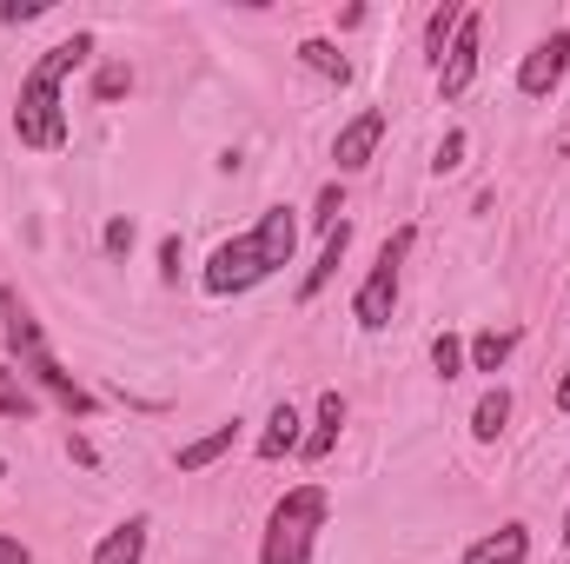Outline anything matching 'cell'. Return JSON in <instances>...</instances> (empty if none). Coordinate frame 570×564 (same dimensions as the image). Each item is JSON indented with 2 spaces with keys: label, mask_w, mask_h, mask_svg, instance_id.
<instances>
[{
  "label": "cell",
  "mask_w": 570,
  "mask_h": 564,
  "mask_svg": "<svg viewBox=\"0 0 570 564\" xmlns=\"http://www.w3.org/2000/svg\"><path fill=\"white\" fill-rule=\"evenodd\" d=\"M0 564H33V552H27L20 538H7V532H0Z\"/></svg>",
  "instance_id": "f546056e"
},
{
  "label": "cell",
  "mask_w": 570,
  "mask_h": 564,
  "mask_svg": "<svg viewBox=\"0 0 570 564\" xmlns=\"http://www.w3.org/2000/svg\"><path fill=\"white\" fill-rule=\"evenodd\" d=\"M20 372H27V379L47 392V399H60L73 419H94V412H100V399H94V392H87V386H80V379H73V372L53 359V352H33V359H20Z\"/></svg>",
  "instance_id": "52a82bcc"
},
{
  "label": "cell",
  "mask_w": 570,
  "mask_h": 564,
  "mask_svg": "<svg viewBox=\"0 0 570 564\" xmlns=\"http://www.w3.org/2000/svg\"><path fill=\"white\" fill-rule=\"evenodd\" d=\"M338 431H345V399H338V392H318V412H312V431H305L298 458H305V465H318V458L338 445Z\"/></svg>",
  "instance_id": "5bb4252c"
},
{
  "label": "cell",
  "mask_w": 570,
  "mask_h": 564,
  "mask_svg": "<svg viewBox=\"0 0 570 564\" xmlns=\"http://www.w3.org/2000/svg\"><path fill=\"white\" fill-rule=\"evenodd\" d=\"M564 74H570V27H551V33L518 60V94H524V100H544V94H558Z\"/></svg>",
  "instance_id": "5b68a950"
},
{
  "label": "cell",
  "mask_w": 570,
  "mask_h": 564,
  "mask_svg": "<svg viewBox=\"0 0 570 564\" xmlns=\"http://www.w3.org/2000/svg\"><path fill=\"white\" fill-rule=\"evenodd\" d=\"M504 425H511V392H504V386H491V392L471 406V438H478V445H498V438H504Z\"/></svg>",
  "instance_id": "d6986e66"
},
{
  "label": "cell",
  "mask_w": 570,
  "mask_h": 564,
  "mask_svg": "<svg viewBox=\"0 0 570 564\" xmlns=\"http://www.w3.org/2000/svg\"><path fill=\"white\" fill-rule=\"evenodd\" d=\"M345 246H352V220H338V226L325 233V246H318V266H312V273L298 280V299H318V292L332 285V273L345 266Z\"/></svg>",
  "instance_id": "9a60e30c"
},
{
  "label": "cell",
  "mask_w": 570,
  "mask_h": 564,
  "mask_svg": "<svg viewBox=\"0 0 570 564\" xmlns=\"http://www.w3.org/2000/svg\"><path fill=\"white\" fill-rule=\"evenodd\" d=\"M253 240H259V253H266L273 273L292 266V246H298V220H292V206H266L259 226H253Z\"/></svg>",
  "instance_id": "7c38bea8"
},
{
  "label": "cell",
  "mask_w": 570,
  "mask_h": 564,
  "mask_svg": "<svg viewBox=\"0 0 570 564\" xmlns=\"http://www.w3.org/2000/svg\"><path fill=\"white\" fill-rule=\"evenodd\" d=\"M67 458H73V465H87V471H94V465H100V451H94V438H80V431H73V438H67Z\"/></svg>",
  "instance_id": "f1b7e54d"
},
{
  "label": "cell",
  "mask_w": 570,
  "mask_h": 564,
  "mask_svg": "<svg viewBox=\"0 0 570 564\" xmlns=\"http://www.w3.org/2000/svg\"><path fill=\"white\" fill-rule=\"evenodd\" d=\"M558 538H564V545H570V512H564V532H558Z\"/></svg>",
  "instance_id": "1f68e13d"
},
{
  "label": "cell",
  "mask_w": 570,
  "mask_h": 564,
  "mask_svg": "<svg viewBox=\"0 0 570 564\" xmlns=\"http://www.w3.org/2000/svg\"><path fill=\"white\" fill-rule=\"evenodd\" d=\"M0 332H7V352H13V359H33V352H47V332H40L33 305H27L13 285H0Z\"/></svg>",
  "instance_id": "9c48e42d"
},
{
  "label": "cell",
  "mask_w": 570,
  "mask_h": 564,
  "mask_svg": "<svg viewBox=\"0 0 570 564\" xmlns=\"http://www.w3.org/2000/svg\"><path fill=\"white\" fill-rule=\"evenodd\" d=\"M325 518H332V498H325V485H292L279 505H273V518H266L259 564H312Z\"/></svg>",
  "instance_id": "7a4b0ae2"
},
{
  "label": "cell",
  "mask_w": 570,
  "mask_h": 564,
  "mask_svg": "<svg viewBox=\"0 0 570 564\" xmlns=\"http://www.w3.org/2000/svg\"><path fill=\"white\" fill-rule=\"evenodd\" d=\"M298 406L292 399H279L273 412H266V431H259V458H285V451H298L305 445V431H298Z\"/></svg>",
  "instance_id": "2e32d148"
},
{
  "label": "cell",
  "mask_w": 570,
  "mask_h": 564,
  "mask_svg": "<svg viewBox=\"0 0 570 564\" xmlns=\"http://www.w3.org/2000/svg\"><path fill=\"white\" fill-rule=\"evenodd\" d=\"M379 140H385V114H379V107L352 114V120L338 127V140H332L338 173H365V166H372V153H379Z\"/></svg>",
  "instance_id": "ba28073f"
},
{
  "label": "cell",
  "mask_w": 570,
  "mask_h": 564,
  "mask_svg": "<svg viewBox=\"0 0 570 564\" xmlns=\"http://www.w3.org/2000/svg\"><path fill=\"white\" fill-rule=\"evenodd\" d=\"M464 153H471V134H464V127H451V134L438 140V153H431V173H438V179H444V173H458V166H464Z\"/></svg>",
  "instance_id": "603a6c76"
},
{
  "label": "cell",
  "mask_w": 570,
  "mask_h": 564,
  "mask_svg": "<svg viewBox=\"0 0 570 564\" xmlns=\"http://www.w3.org/2000/svg\"><path fill=\"white\" fill-rule=\"evenodd\" d=\"M239 431H246V425H239V419L213 425V431H199V438H186V445L173 451V465H179L186 478H193V471H213V465H219V458H226V451L239 445Z\"/></svg>",
  "instance_id": "30bf717a"
},
{
  "label": "cell",
  "mask_w": 570,
  "mask_h": 564,
  "mask_svg": "<svg viewBox=\"0 0 570 564\" xmlns=\"http://www.w3.org/2000/svg\"><path fill=\"white\" fill-rule=\"evenodd\" d=\"M159 273H166V280H179V233H166V240H159Z\"/></svg>",
  "instance_id": "83f0119b"
},
{
  "label": "cell",
  "mask_w": 570,
  "mask_h": 564,
  "mask_svg": "<svg viewBox=\"0 0 570 564\" xmlns=\"http://www.w3.org/2000/svg\"><path fill=\"white\" fill-rule=\"evenodd\" d=\"M431 372H438L444 386L471 372V366H464V339H458V332H438V339H431Z\"/></svg>",
  "instance_id": "7402d4cb"
},
{
  "label": "cell",
  "mask_w": 570,
  "mask_h": 564,
  "mask_svg": "<svg viewBox=\"0 0 570 564\" xmlns=\"http://www.w3.org/2000/svg\"><path fill=\"white\" fill-rule=\"evenodd\" d=\"M511 352H518V332H498V325L464 339V366H471V372H504Z\"/></svg>",
  "instance_id": "e0dca14e"
},
{
  "label": "cell",
  "mask_w": 570,
  "mask_h": 564,
  "mask_svg": "<svg viewBox=\"0 0 570 564\" xmlns=\"http://www.w3.org/2000/svg\"><path fill=\"white\" fill-rule=\"evenodd\" d=\"M100 246H107L114 260H127V253H134V220H127V213H114V220H107V233H100Z\"/></svg>",
  "instance_id": "cb8c5ba5"
},
{
  "label": "cell",
  "mask_w": 570,
  "mask_h": 564,
  "mask_svg": "<svg viewBox=\"0 0 570 564\" xmlns=\"http://www.w3.org/2000/svg\"><path fill=\"white\" fill-rule=\"evenodd\" d=\"M531 558V525H498L464 545V564H524Z\"/></svg>",
  "instance_id": "8fae6325"
},
{
  "label": "cell",
  "mask_w": 570,
  "mask_h": 564,
  "mask_svg": "<svg viewBox=\"0 0 570 564\" xmlns=\"http://www.w3.org/2000/svg\"><path fill=\"white\" fill-rule=\"evenodd\" d=\"M338 213H345V193H338V179H332V186L318 193V206H312V226H325V233H332V226H338Z\"/></svg>",
  "instance_id": "484cf974"
},
{
  "label": "cell",
  "mask_w": 570,
  "mask_h": 564,
  "mask_svg": "<svg viewBox=\"0 0 570 564\" xmlns=\"http://www.w3.org/2000/svg\"><path fill=\"white\" fill-rule=\"evenodd\" d=\"M40 13H47V0H7V7H0V20H7V27H20V20H40Z\"/></svg>",
  "instance_id": "4316f807"
},
{
  "label": "cell",
  "mask_w": 570,
  "mask_h": 564,
  "mask_svg": "<svg viewBox=\"0 0 570 564\" xmlns=\"http://www.w3.org/2000/svg\"><path fill=\"white\" fill-rule=\"evenodd\" d=\"M0 412H7V419H33V412H40V386H33L13 359H0Z\"/></svg>",
  "instance_id": "ac0fdd59"
},
{
  "label": "cell",
  "mask_w": 570,
  "mask_h": 564,
  "mask_svg": "<svg viewBox=\"0 0 570 564\" xmlns=\"http://www.w3.org/2000/svg\"><path fill=\"white\" fill-rule=\"evenodd\" d=\"M273 280V266H266V253H259V240L253 233H239V240H226L213 260H206V273L199 285L213 292V299H233V292H253V285Z\"/></svg>",
  "instance_id": "277c9868"
},
{
  "label": "cell",
  "mask_w": 570,
  "mask_h": 564,
  "mask_svg": "<svg viewBox=\"0 0 570 564\" xmlns=\"http://www.w3.org/2000/svg\"><path fill=\"white\" fill-rule=\"evenodd\" d=\"M87 60H94V33H67L60 47H47L33 60V74L20 80V100H13V134H20V146L60 153V146L73 140L67 134V107H60V80L80 74Z\"/></svg>",
  "instance_id": "6da1fadb"
},
{
  "label": "cell",
  "mask_w": 570,
  "mask_h": 564,
  "mask_svg": "<svg viewBox=\"0 0 570 564\" xmlns=\"http://www.w3.org/2000/svg\"><path fill=\"white\" fill-rule=\"evenodd\" d=\"M419 246V226H399L385 246H379V260H372V273L358 280L352 292V319L365 325V332H385L392 325V312H399V273H405V253Z\"/></svg>",
  "instance_id": "3957f363"
},
{
  "label": "cell",
  "mask_w": 570,
  "mask_h": 564,
  "mask_svg": "<svg viewBox=\"0 0 570 564\" xmlns=\"http://www.w3.org/2000/svg\"><path fill=\"white\" fill-rule=\"evenodd\" d=\"M558 412L570 419V366H564V379H558Z\"/></svg>",
  "instance_id": "4dcf8cb0"
},
{
  "label": "cell",
  "mask_w": 570,
  "mask_h": 564,
  "mask_svg": "<svg viewBox=\"0 0 570 564\" xmlns=\"http://www.w3.org/2000/svg\"><path fill=\"white\" fill-rule=\"evenodd\" d=\"M0 478H7V458H0Z\"/></svg>",
  "instance_id": "d6a6232c"
},
{
  "label": "cell",
  "mask_w": 570,
  "mask_h": 564,
  "mask_svg": "<svg viewBox=\"0 0 570 564\" xmlns=\"http://www.w3.org/2000/svg\"><path fill=\"white\" fill-rule=\"evenodd\" d=\"M94 94H100V100H120V94H134V67H100Z\"/></svg>",
  "instance_id": "d4e9b609"
},
{
  "label": "cell",
  "mask_w": 570,
  "mask_h": 564,
  "mask_svg": "<svg viewBox=\"0 0 570 564\" xmlns=\"http://www.w3.org/2000/svg\"><path fill=\"white\" fill-rule=\"evenodd\" d=\"M478 54H484V20L464 13L451 54L438 60V100H464V94H471V80H478Z\"/></svg>",
  "instance_id": "8992f818"
},
{
  "label": "cell",
  "mask_w": 570,
  "mask_h": 564,
  "mask_svg": "<svg viewBox=\"0 0 570 564\" xmlns=\"http://www.w3.org/2000/svg\"><path fill=\"white\" fill-rule=\"evenodd\" d=\"M298 67H312L318 80H338V87L352 80V60H345L332 40H318V33H312V40H298Z\"/></svg>",
  "instance_id": "ffe728a7"
},
{
  "label": "cell",
  "mask_w": 570,
  "mask_h": 564,
  "mask_svg": "<svg viewBox=\"0 0 570 564\" xmlns=\"http://www.w3.org/2000/svg\"><path fill=\"white\" fill-rule=\"evenodd\" d=\"M458 20H464V7H458V0H444V7L425 20V60H431V67L451 54V40H458Z\"/></svg>",
  "instance_id": "44dd1931"
},
{
  "label": "cell",
  "mask_w": 570,
  "mask_h": 564,
  "mask_svg": "<svg viewBox=\"0 0 570 564\" xmlns=\"http://www.w3.org/2000/svg\"><path fill=\"white\" fill-rule=\"evenodd\" d=\"M146 532H153V518H146V512L120 518V525L94 545V564H140L146 558Z\"/></svg>",
  "instance_id": "4fadbf2b"
}]
</instances>
